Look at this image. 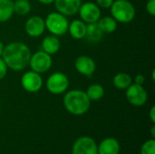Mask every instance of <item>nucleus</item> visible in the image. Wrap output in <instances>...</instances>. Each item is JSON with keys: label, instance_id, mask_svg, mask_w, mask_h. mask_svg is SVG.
I'll use <instances>...</instances> for the list:
<instances>
[{"label": "nucleus", "instance_id": "obj_28", "mask_svg": "<svg viewBox=\"0 0 155 154\" xmlns=\"http://www.w3.org/2000/svg\"><path fill=\"white\" fill-rule=\"evenodd\" d=\"M149 117L153 123H155V106H152L149 112Z\"/></svg>", "mask_w": 155, "mask_h": 154}, {"label": "nucleus", "instance_id": "obj_32", "mask_svg": "<svg viewBox=\"0 0 155 154\" xmlns=\"http://www.w3.org/2000/svg\"><path fill=\"white\" fill-rule=\"evenodd\" d=\"M152 80L154 82L155 81V69H153V71H152Z\"/></svg>", "mask_w": 155, "mask_h": 154}, {"label": "nucleus", "instance_id": "obj_16", "mask_svg": "<svg viewBox=\"0 0 155 154\" xmlns=\"http://www.w3.org/2000/svg\"><path fill=\"white\" fill-rule=\"evenodd\" d=\"M86 25L87 24L82 21L81 19H74L72 22H69L68 32L70 35L75 40L84 39L86 33Z\"/></svg>", "mask_w": 155, "mask_h": 154}, {"label": "nucleus", "instance_id": "obj_22", "mask_svg": "<svg viewBox=\"0 0 155 154\" xmlns=\"http://www.w3.org/2000/svg\"><path fill=\"white\" fill-rule=\"evenodd\" d=\"M14 13L19 16L28 15L32 10V5L29 0H15L13 1Z\"/></svg>", "mask_w": 155, "mask_h": 154}, {"label": "nucleus", "instance_id": "obj_12", "mask_svg": "<svg viewBox=\"0 0 155 154\" xmlns=\"http://www.w3.org/2000/svg\"><path fill=\"white\" fill-rule=\"evenodd\" d=\"M74 68L81 75L91 77L96 70V64L91 56L80 55L74 61Z\"/></svg>", "mask_w": 155, "mask_h": 154}, {"label": "nucleus", "instance_id": "obj_3", "mask_svg": "<svg viewBox=\"0 0 155 154\" xmlns=\"http://www.w3.org/2000/svg\"><path fill=\"white\" fill-rule=\"evenodd\" d=\"M110 12L111 16L119 24H129L136 15V9L129 0H114L110 7Z\"/></svg>", "mask_w": 155, "mask_h": 154}, {"label": "nucleus", "instance_id": "obj_6", "mask_svg": "<svg viewBox=\"0 0 155 154\" xmlns=\"http://www.w3.org/2000/svg\"><path fill=\"white\" fill-rule=\"evenodd\" d=\"M53 65L52 55L46 54L43 50L37 51L31 54L28 66L32 71L38 74H45L48 72Z\"/></svg>", "mask_w": 155, "mask_h": 154}, {"label": "nucleus", "instance_id": "obj_15", "mask_svg": "<svg viewBox=\"0 0 155 154\" xmlns=\"http://www.w3.org/2000/svg\"><path fill=\"white\" fill-rule=\"evenodd\" d=\"M42 50L50 55L57 54L61 48V41L58 36L54 34L46 35L42 41Z\"/></svg>", "mask_w": 155, "mask_h": 154}, {"label": "nucleus", "instance_id": "obj_9", "mask_svg": "<svg viewBox=\"0 0 155 154\" xmlns=\"http://www.w3.org/2000/svg\"><path fill=\"white\" fill-rule=\"evenodd\" d=\"M78 14L80 19L86 24L97 23L102 15L101 8L94 2L82 3L78 10Z\"/></svg>", "mask_w": 155, "mask_h": 154}, {"label": "nucleus", "instance_id": "obj_24", "mask_svg": "<svg viewBox=\"0 0 155 154\" xmlns=\"http://www.w3.org/2000/svg\"><path fill=\"white\" fill-rule=\"evenodd\" d=\"M145 9L147 11V13L152 15H155V0H148L145 5Z\"/></svg>", "mask_w": 155, "mask_h": 154}, {"label": "nucleus", "instance_id": "obj_19", "mask_svg": "<svg viewBox=\"0 0 155 154\" xmlns=\"http://www.w3.org/2000/svg\"><path fill=\"white\" fill-rule=\"evenodd\" d=\"M132 84L133 78L126 73H117L113 78V84L118 90H126Z\"/></svg>", "mask_w": 155, "mask_h": 154}, {"label": "nucleus", "instance_id": "obj_5", "mask_svg": "<svg viewBox=\"0 0 155 154\" xmlns=\"http://www.w3.org/2000/svg\"><path fill=\"white\" fill-rule=\"evenodd\" d=\"M70 81L68 76L62 72H55L49 75L45 86L47 91L54 95L64 93L69 88Z\"/></svg>", "mask_w": 155, "mask_h": 154}, {"label": "nucleus", "instance_id": "obj_21", "mask_svg": "<svg viewBox=\"0 0 155 154\" xmlns=\"http://www.w3.org/2000/svg\"><path fill=\"white\" fill-rule=\"evenodd\" d=\"M90 101H99L104 96V88L100 84H93L89 85L85 91Z\"/></svg>", "mask_w": 155, "mask_h": 154}, {"label": "nucleus", "instance_id": "obj_11", "mask_svg": "<svg viewBox=\"0 0 155 154\" xmlns=\"http://www.w3.org/2000/svg\"><path fill=\"white\" fill-rule=\"evenodd\" d=\"M45 19L39 15H32L25 23V32L30 37H39L45 33Z\"/></svg>", "mask_w": 155, "mask_h": 154}, {"label": "nucleus", "instance_id": "obj_25", "mask_svg": "<svg viewBox=\"0 0 155 154\" xmlns=\"http://www.w3.org/2000/svg\"><path fill=\"white\" fill-rule=\"evenodd\" d=\"M114 0H95V4L100 7V8H104L108 9L111 7L112 4L114 3Z\"/></svg>", "mask_w": 155, "mask_h": 154}, {"label": "nucleus", "instance_id": "obj_14", "mask_svg": "<svg viewBox=\"0 0 155 154\" xmlns=\"http://www.w3.org/2000/svg\"><path fill=\"white\" fill-rule=\"evenodd\" d=\"M121 150L120 143L112 137L103 140L97 147L98 154H119Z\"/></svg>", "mask_w": 155, "mask_h": 154}, {"label": "nucleus", "instance_id": "obj_29", "mask_svg": "<svg viewBox=\"0 0 155 154\" xmlns=\"http://www.w3.org/2000/svg\"><path fill=\"white\" fill-rule=\"evenodd\" d=\"M40 4L42 5H52L54 4V0H37Z\"/></svg>", "mask_w": 155, "mask_h": 154}, {"label": "nucleus", "instance_id": "obj_4", "mask_svg": "<svg viewBox=\"0 0 155 154\" xmlns=\"http://www.w3.org/2000/svg\"><path fill=\"white\" fill-rule=\"evenodd\" d=\"M45 30L55 36H62L68 32L69 21L67 16L55 11L49 13L45 19Z\"/></svg>", "mask_w": 155, "mask_h": 154}, {"label": "nucleus", "instance_id": "obj_2", "mask_svg": "<svg viewBox=\"0 0 155 154\" xmlns=\"http://www.w3.org/2000/svg\"><path fill=\"white\" fill-rule=\"evenodd\" d=\"M65 110L73 115L80 116L86 113L91 106V101L84 91L74 89L66 91L63 99Z\"/></svg>", "mask_w": 155, "mask_h": 154}, {"label": "nucleus", "instance_id": "obj_7", "mask_svg": "<svg viewBox=\"0 0 155 154\" xmlns=\"http://www.w3.org/2000/svg\"><path fill=\"white\" fill-rule=\"evenodd\" d=\"M125 91L127 101L134 106H143L148 101V93L143 85L134 83Z\"/></svg>", "mask_w": 155, "mask_h": 154}, {"label": "nucleus", "instance_id": "obj_13", "mask_svg": "<svg viewBox=\"0 0 155 154\" xmlns=\"http://www.w3.org/2000/svg\"><path fill=\"white\" fill-rule=\"evenodd\" d=\"M82 0H54V4L57 12L65 16H73L78 13Z\"/></svg>", "mask_w": 155, "mask_h": 154}, {"label": "nucleus", "instance_id": "obj_30", "mask_svg": "<svg viewBox=\"0 0 155 154\" xmlns=\"http://www.w3.org/2000/svg\"><path fill=\"white\" fill-rule=\"evenodd\" d=\"M4 48H5V44H3V42H2V41H0V57L2 56V54H3Z\"/></svg>", "mask_w": 155, "mask_h": 154}, {"label": "nucleus", "instance_id": "obj_1", "mask_svg": "<svg viewBox=\"0 0 155 154\" xmlns=\"http://www.w3.org/2000/svg\"><path fill=\"white\" fill-rule=\"evenodd\" d=\"M31 54V50L27 44L22 42H12L5 45L1 57L8 69L19 72L28 66Z\"/></svg>", "mask_w": 155, "mask_h": 154}, {"label": "nucleus", "instance_id": "obj_8", "mask_svg": "<svg viewBox=\"0 0 155 154\" xmlns=\"http://www.w3.org/2000/svg\"><path fill=\"white\" fill-rule=\"evenodd\" d=\"M43 84L44 81L41 74L32 70L25 72L21 76V86L27 93H35L39 92L42 89Z\"/></svg>", "mask_w": 155, "mask_h": 154}, {"label": "nucleus", "instance_id": "obj_31", "mask_svg": "<svg viewBox=\"0 0 155 154\" xmlns=\"http://www.w3.org/2000/svg\"><path fill=\"white\" fill-rule=\"evenodd\" d=\"M151 135H152V137L154 139L155 137V125L154 123H153V125L152 126V128H151Z\"/></svg>", "mask_w": 155, "mask_h": 154}, {"label": "nucleus", "instance_id": "obj_26", "mask_svg": "<svg viewBox=\"0 0 155 154\" xmlns=\"http://www.w3.org/2000/svg\"><path fill=\"white\" fill-rule=\"evenodd\" d=\"M7 71H8V68H7L5 61L2 59V57H0V81L5 77Z\"/></svg>", "mask_w": 155, "mask_h": 154}, {"label": "nucleus", "instance_id": "obj_23", "mask_svg": "<svg viewBox=\"0 0 155 154\" xmlns=\"http://www.w3.org/2000/svg\"><path fill=\"white\" fill-rule=\"evenodd\" d=\"M141 154H155V140L153 138L146 141L141 148Z\"/></svg>", "mask_w": 155, "mask_h": 154}, {"label": "nucleus", "instance_id": "obj_10", "mask_svg": "<svg viewBox=\"0 0 155 154\" xmlns=\"http://www.w3.org/2000/svg\"><path fill=\"white\" fill-rule=\"evenodd\" d=\"M97 143L89 136L78 138L73 144L72 154H98Z\"/></svg>", "mask_w": 155, "mask_h": 154}, {"label": "nucleus", "instance_id": "obj_20", "mask_svg": "<svg viewBox=\"0 0 155 154\" xmlns=\"http://www.w3.org/2000/svg\"><path fill=\"white\" fill-rule=\"evenodd\" d=\"M14 5L12 0H0V23L10 20L14 15Z\"/></svg>", "mask_w": 155, "mask_h": 154}, {"label": "nucleus", "instance_id": "obj_18", "mask_svg": "<svg viewBox=\"0 0 155 154\" xmlns=\"http://www.w3.org/2000/svg\"><path fill=\"white\" fill-rule=\"evenodd\" d=\"M97 25L104 34H113L118 27V23L111 15H106L104 17L101 16V18L97 21Z\"/></svg>", "mask_w": 155, "mask_h": 154}, {"label": "nucleus", "instance_id": "obj_17", "mask_svg": "<svg viewBox=\"0 0 155 154\" xmlns=\"http://www.w3.org/2000/svg\"><path fill=\"white\" fill-rule=\"evenodd\" d=\"M104 33L99 28L97 23H92L87 24L86 25V33L84 39H86L89 43H98L100 42L104 37Z\"/></svg>", "mask_w": 155, "mask_h": 154}, {"label": "nucleus", "instance_id": "obj_27", "mask_svg": "<svg viewBox=\"0 0 155 154\" xmlns=\"http://www.w3.org/2000/svg\"><path fill=\"white\" fill-rule=\"evenodd\" d=\"M144 81H145V77H144L143 74H139L135 75V77H134V84L143 85Z\"/></svg>", "mask_w": 155, "mask_h": 154}]
</instances>
